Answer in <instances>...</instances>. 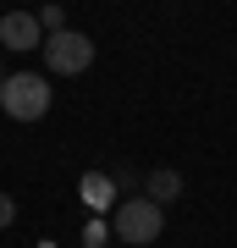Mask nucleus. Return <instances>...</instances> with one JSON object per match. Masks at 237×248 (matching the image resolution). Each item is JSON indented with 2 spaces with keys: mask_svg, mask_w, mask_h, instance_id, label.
<instances>
[{
  "mask_svg": "<svg viewBox=\"0 0 237 248\" xmlns=\"http://www.w3.org/2000/svg\"><path fill=\"white\" fill-rule=\"evenodd\" d=\"M0 105H6L11 122H39V116L50 110V89H44L39 72H11L6 89H0Z\"/></svg>",
  "mask_w": 237,
  "mask_h": 248,
  "instance_id": "obj_1",
  "label": "nucleus"
},
{
  "mask_svg": "<svg viewBox=\"0 0 237 248\" xmlns=\"http://www.w3.org/2000/svg\"><path fill=\"white\" fill-rule=\"evenodd\" d=\"M160 226H166V221H160V204H155L149 193H143V199H122V204L111 210V232H116L122 243H155Z\"/></svg>",
  "mask_w": 237,
  "mask_h": 248,
  "instance_id": "obj_2",
  "label": "nucleus"
},
{
  "mask_svg": "<svg viewBox=\"0 0 237 248\" xmlns=\"http://www.w3.org/2000/svg\"><path fill=\"white\" fill-rule=\"evenodd\" d=\"M94 61V45H88V33H50L44 39V66L55 72V78H72V72H88Z\"/></svg>",
  "mask_w": 237,
  "mask_h": 248,
  "instance_id": "obj_3",
  "label": "nucleus"
},
{
  "mask_svg": "<svg viewBox=\"0 0 237 248\" xmlns=\"http://www.w3.org/2000/svg\"><path fill=\"white\" fill-rule=\"evenodd\" d=\"M0 45H6V50H39L44 45L39 17H33V11H6V17H0Z\"/></svg>",
  "mask_w": 237,
  "mask_h": 248,
  "instance_id": "obj_4",
  "label": "nucleus"
},
{
  "mask_svg": "<svg viewBox=\"0 0 237 248\" xmlns=\"http://www.w3.org/2000/svg\"><path fill=\"white\" fill-rule=\"evenodd\" d=\"M83 199L94 204V210H116V204H122V199H116V182H111V177H83Z\"/></svg>",
  "mask_w": 237,
  "mask_h": 248,
  "instance_id": "obj_5",
  "label": "nucleus"
},
{
  "mask_svg": "<svg viewBox=\"0 0 237 248\" xmlns=\"http://www.w3.org/2000/svg\"><path fill=\"white\" fill-rule=\"evenodd\" d=\"M176 193H182V177H176L171 166L149 171V199H155V204H166V199H176Z\"/></svg>",
  "mask_w": 237,
  "mask_h": 248,
  "instance_id": "obj_6",
  "label": "nucleus"
},
{
  "mask_svg": "<svg viewBox=\"0 0 237 248\" xmlns=\"http://www.w3.org/2000/svg\"><path fill=\"white\" fill-rule=\"evenodd\" d=\"M11 221H17V204H11V199H6V193H0V232H6V226H11Z\"/></svg>",
  "mask_w": 237,
  "mask_h": 248,
  "instance_id": "obj_7",
  "label": "nucleus"
},
{
  "mask_svg": "<svg viewBox=\"0 0 237 248\" xmlns=\"http://www.w3.org/2000/svg\"><path fill=\"white\" fill-rule=\"evenodd\" d=\"M0 89H6V78H0Z\"/></svg>",
  "mask_w": 237,
  "mask_h": 248,
  "instance_id": "obj_8",
  "label": "nucleus"
}]
</instances>
